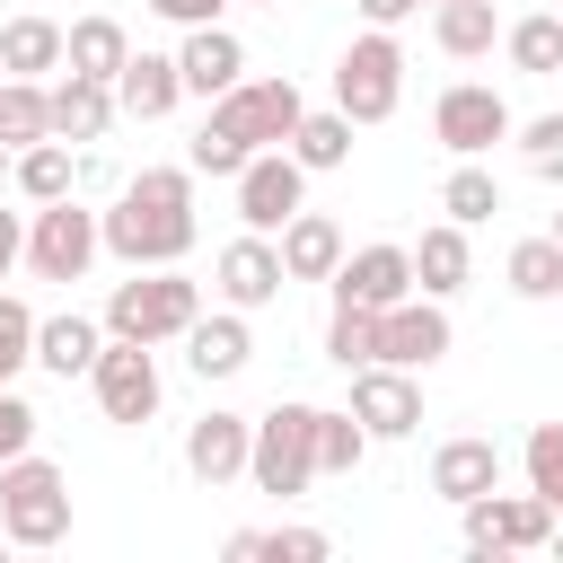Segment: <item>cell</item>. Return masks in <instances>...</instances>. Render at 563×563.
Returning a JSON list of instances; mask_svg holds the SVG:
<instances>
[{"mask_svg":"<svg viewBox=\"0 0 563 563\" xmlns=\"http://www.w3.org/2000/svg\"><path fill=\"white\" fill-rule=\"evenodd\" d=\"M106 255L123 264H185L194 255V167H141L114 211H97Z\"/></svg>","mask_w":563,"mask_h":563,"instance_id":"6da1fadb","label":"cell"},{"mask_svg":"<svg viewBox=\"0 0 563 563\" xmlns=\"http://www.w3.org/2000/svg\"><path fill=\"white\" fill-rule=\"evenodd\" d=\"M194 317H202V290L176 264H132V282H114V299H106V334H123V343H176Z\"/></svg>","mask_w":563,"mask_h":563,"instance_id":"7a4b0ae2","label":"cell"},{"mask_svg":"<svg viewBox=\"0 0 563 563\" xmlns=\"http://www.w3.org/2000/svg\"><path fill=\"white\" fill-rule=\"evenodd\" d=\"M246 484L255 493H273V501H290V493H308L317 484V405H273V413H255V440H246Z\"/></svg>","mask_w":563,"mask_h":563,"instance_id":"3957f363","label":"cell"},{"mask_svg":"<svg viewBox=\"0 0 563 563\" xmlns=\"http://www.w3.org/2000/svg\"><path fill=\"white\" fill-rule=\"evenodd\" d=\"M0 537L9 545H62L70 537V475L53 457H9L0 466Z\"/></svg>","mask_w":563,"mask_h":563,"instance_id":"277c9868","label":"cell"},{"mask_svg":"<svg viewBox=\"0 0 563 563\" xmlns=\"http://www.w3.org/2000/svg\"><path fill=\"white\" fill-rule=\"evenodd\" d=\"M396 97H405V44H396V26L352 35L343 62H334V106H343L352 123H387Z\"/></svg>","mask_w":563,"mask_h":563,"instance_id":"5b68a950","label":"cell"},{"mask_svg":"<svg viewBox=\"0 0 563 563\" xmlns=\"http://www.w3.org/2000/svg\"><path fill=\"white\" fill-rule=\"evenodd\" d=\"M97 255H106V238H97V211H88L79 194L35 202V229H26V264H35V282H88Z\"/></svg>","mask_w":563,"mask_h":563,"instance_id":"8992f818","label":"cell"},{"mask_svg":"<svg viewBox=\"0 0 563 563\" xmlns=\"http://www.w3.org/2000/svg\"><path fill=\"white\" fill-rule=\"evenodd\" d=\"M299 114H308V97H299L290 79H238V88L211 97V123H220L229 141H246V150H282Z\"/></svg>","mask_w":563,"mask_h":563,"instance_id":"52a82bcc","label":"cell"},{"mask_svg":"<svg viewBox=\"0 0 563 563\" xmlns=\"http://www.w3.org/2000/svg\"><path fill=\"white\" fill-rule=\"evenodd\" d=\"M88 387H97V405H106V422H150L158 413V343H123V334H106L97 343V361H88Z\"/></svg>","mask_w":563,"mask_h":563,"instance_id":"ba28073f","label":"cell"},{"mask_svg":"<svg viewBox=\"0 0 563 563\" xmlns=\"http://www.w3.org/2000/svg\"><path fill=\"white\" fill-rule=\"evenodd\" d=\"M466 510V554H528V545H545L554 537V501L545 493H475V501H457Z\"/></svg>","mask_w":563,"mask_h":563,"instance_id":"9c48e42d","label":"cell"},{"mask_svg":"<svg viewBox=\"0 0 563 563\" xmlns=\"http://www.w3.org/2000/svg\"><path fill=\"white\" fill-rule=\"evenodd\" d=\"M431 132H440V150H449V158H484L493 141H510V106H501V88L457 79V88H440Z\"/></svg>","mask_w":563,"mask_h":563,"instance_id":"30bf717a","label":"cell"},{"mask_svg":"<svg viewBox=\"0 0 563 563\" xmlns=\"http://www.w3.org/2000/svg\"><path fill=\"white\" fill-rule=\"evenodd\" d=\"M229 185H238V220H246L255 238H273V229H282V220L308 202V167H299L290 150H255V158H246Z\"/></svg>","mask_w":563,"mask_h":563,"instance_id":"8fae6325","label":"cell"},{"mask_svg":"<svg viewBox=\"0 0 563 563\" xmlns=\"http://www.w3.org/2000/svg\"><path fill=\"white\" fill-rule=\"evenodd\" d=\"M449 308L431 299V290H405L396 308H378V361H396V369H431V361H449Z\"/></svg>","mask_w":563,"mask_h":563,"instance_id":"7c38bea8","label":"cell"},{"mask_svg":"<svg viewBox=\"0 0 563 563\" xmlns=\"http://www.w3.org/2000/svg\"><path fill=\"white\" fill-rule=\"evenodd\" d=\"M352 413H361L369 440H413V431H422V387H413V369L361 361V369H352Z\"/></svg>","mask_w":563,"mask_h":563,"instance_id":"4fadbf2b","label":"cell"},{"mask_svg":"<svg viewBox=\"0 0 563 563\" xmlns=\"http://www.w3.org/2000/svg\"><path fill=\"white\" fill-rule=\"evenodd\" d=\"M211 290H220V308H273L282 290H290V273H282V246L273 238H229L220 246V264H211Z\"/></svg>","mask_w":563,"mask_h":563,"instance_id":"5bb4252c","label":"cell"},{"mask_svg":"<svg viewBox=\"0 0 563 563\" xmlns=\"http://www.w3.org/2000/svg\"><path fill=\"white\" fill-rule=\"evenodd\" d=\"M246 440H255V413H220V405H211V413L185 431V475L211 484V493L238 484V475H246Z\"/></svg>","mask_w":563,"mask_h":563,"instance_id":"9a60e30c","label":"cell"},{"mask_svg":"<svg viewBox=\"0 0 563 563\" xmlns=\"http://www.w3.org/2000/svg\"><path fill=\"white\" fill-rule=\"evenodd\" d=\"M176 79H185V97H220V88H238L246 79V44L229 35V26H185V44H176Z\"/></svg>","mask_w":563,"mask_h":563,"instance_id":"2e32d148","label":"cell"},{"mask_svg":"<svg viewBox=\"0 0 563 563\" xmlns=\"http://www.w3.org/2000/svg\"><path fill=\"white\" fill-rule=\"evenodd\" d=\"M405 290H413V255L405 246H361V255L334 264V299H352V308H396Z\"/></svg>","mask_w":563,"mask_h":563,"instance_id":"e0dca14e","label":"cell"},{"mask_svg":"<svg viewBox=\"0 0 563 563\" xmlns=\"http://www.w3.org/2000/svg\"><path fill=\"white\" fill-rule=\"evenodd\" d=\"M273 246H282V273L290 282H334V264H343V229L325 211H308V202L273 229Z\"/></svg>","mask_w":563,"mask_h":563,"instance_id":"ac0fdd59","label":"cell"},{"mask_svg":"<svg viewBox=\"0 0 563 563\" xmlns=\"http://www.w3.org/2000/svg\"><path fill=\"white\" fill-rule=\"evenodd\" d=\"M185 361H194V378H238L246 361H255V334H246V308H220V317H194L185 334Z\"/></svg>","mask_w":563,"mask_h":563,"instance_id":"d6986e66","label":"cell"},{"mask_svg":"<svg viewBox=\"0 0 563 563\" xmlns=\"http://www.w3.org/2000/svg\"><path fill=\"white\" fill-rule=\"evenodd\" d=\"M176 106H185L176 53H132V62L114 70V114H141V123H158V114H176Z\"/></svg>","mask_w":563,"mask_h":563,"instance_id":"ffe728a7","label":"cell"},{"mask_svg":"<svg viewBox=\"0 0 563 563\" xmlns=\"http://www.w3.org/2000/svg\"><path fill=\"white\" fill-rule=\"evenodd\" d=\"M44 106H53V141H106V132H114V88H106V79L62 70V79L44 88Z\"/></svg>","mask_w":563,"mask_h":563,"instance_id":"44dd1931","label":"cell"},{"mask_svg":"<svg viewBox=\"0 0 563 563\" xmlns=\"http://www.w3.org/2000/svg\"><path fill=\"white\" fill-rule=\"evenodd\" d=\"M493 484H501V449H493V440L466 431V440H440V449H431V493H440V501H475V493H493Z\"/></svg>","mask_w":563,"mask_h":563,"instance_id":"7402d4cb","label":"cell"},{"mask_svg":"<svg viewBox=\"0 0 563 563\" xmlns=\"http://www.w3.org/2000/svg\"><path fill=\"white\" fill-rule=\"evenodd\" d=\"M405 255H413V290H431V299L466 290V273H475V255H466V229H457V220H431Z\"/></svg>","mask_w":563,"mask_h":563,"instance_id":"603a6c76","label":"cell"},{"mask_svg":"<svg viewBox=\"0 0 563 563\" xmlns=\"http://www.w3.org/2000/svg\"><path fill=\"white\" fill-rule=\"evenodd\" d=\"M132 62V35L114 26V18H70L62 26V70H79V79H106L114 88V70Z\"/></svg>","mask_w":563,"mask_h":563,"instance_id":"cb8c5ba5","label":"cell"},{"mask_svg":"<svg viewBox=\"0 0 563 563\" xmlns=\"http://www.w3.org/2000/svg\"><path fill=\"white\" fill-rule=\"evenodd\" d=\"M97 343H106V317H35V361L53 369V378H88V361H97Z\"/></svg>","mask_w":563,"mask_h":563,"instance_id":"d4e9b609","label":"cell"},{"mask_svg":"<svg viewBox=\"0 0 563 563\" xmlns=\"http://www.w3.org/2000/svg\"><path fill=\"white\" fill-rule=\"evenodd\" d=\"M352 132H361V123H352V114L334 106V114H299L282 150H290V158H299L308 176H325V167H352Z\"/></svg>","mask_w":563,"mask_h":563,"instance_id":"484cf974","label":"cell"},{"mask_svg":"<svg viewBox=\"0 0 563 563\" xmlns=\"http://www.w3.org/2000/svg\"><path fill=\"white\" fill-rule=\"evenodd\" d=\"M9 185H18L26 202H62V194H79V158H70V141H35V150H18V158H9Z\"/></svg>","mask_w":563,"mask_h":563,"instance_id":"4316f807","label":"cell"},{"mask_svg":"<svg viewBox=\"0 0 563 563\" xmlns=\"http://www.w3.org/2000/svg\"><path fill=\"white\" fill-rule=\"evenodd\" d=\"M431 35L449 62H475V53H493L501 18H493V0H431Z\"/></svg>","mask_w":563,"mask_h":563,"instance_id":"83f0119b","label":"cell"},{"mask_svg":"<svg viewBox=\"0 0 563 563\" xmlns=\"http://www.w3.org/2000/svg\"><path fill=\"white\" fill-rule=\"evenodd\" d=\"M0 70H9V79L62 70V26H53V18H9V26H0Z\"/></svg>","mask_w":563,"mask_h":563,"instance_id":"f1b7e54d","label":"cell"},{"mask_svg":"<svg viewBox=\"0 0 563 563\" xmlns=\"http://www.w3.org/2000/svg\"><path fill=\"white\" fill-rule=\"evenodd\" d=\"M501 282H510L519 299H563V246H554V229H545V238H519L510 264H501Z\"/></svg>","mask_w":563,"mask_h":563,"instance_id":"f546056e","label":"cell"},{"mask_svg":"<svg viewBox=\"0 0 563 563\" xmlns=\"http://www.w3.org/2000/svg\"><path fill=\"white\" fill-rule=\"evenodd\" d=\"M440 211H449L457 229L493 220V211H501V185H493V167H484V158H457V167H449V185H440Z\"/></svg>","mask_w":563,"mask_h":563,"instance_id":"4dcf8cb0","label":"cell"},{"mask_svg":"<svg viewBox=\"0 0 563 563\" xmlns=\"http://www.w3.org/2000/svg\"><path fill=\"white\" fill-rule=\"evenodd\" d=\"M0 141H9V150L53 141V106H44V88H35V79H0Z\"/></svg>","mask_w":563,"mask_h":563,"instance_id":"1f68e13d","label":"cell"},{"mask_svg":"<svg viewBox=\"0 0 563 563\" xmlns=\"http://www.w3.org/2000/svg\"><path fill=\"white\" fill-rule=\"evenodd\" d=\"M325 361H334V369H361V361H378V308H352V299H334V317H325Z\"/></svg>","mask_w":563,"mask_h":563,"instance_id":"d6a6232c","label":"cell"},{"mask_svg":"<svg viewBox=\"0 0 563 563\" xmlns=\"http://www.w3.org/2000/svg\"><path fill=\"white\" fill-rule=\"evenodd\" d=\"M369 457V431H361V413L343 405V413H325L317 405V475H352Z\"/></svg>","mask_w":563,"mask_h":563,"instance_id":"836d02e7","label":"cell"},{"mask_svg":"<svg viewBox=\"0 0 563 563\" xmlns=\"http://www.w3.org/2000/svg\"><path fill=\"white\" fill-rule=\"evenodd\" d=\"M501 44H510V70H528V79L563 70V18H519Z\"/></svg>","mask_w":563,"mask_h":563,"instance_id":"e575fe53","label":"cell"},{"mask_svg":"<svg viewBox=\"0 0 563 563\" xmlns=\"http://www.w3.org/2000/svg\"><path fill=\"white\" fill-rule=\"evenodd\" d=\"M528 493H545L563 510V422H537L528 431Z\"/></svg>","mask_w":563,"mask_h":563,"instance_id":"d590c367","label":"cell"},{"mask_svg":"<svg viewBox=\"0 0 563 563\" xmlns=\"http://www.w3.org/2000/svg\"><path fill=\"white\" fill-rule=\"evenodd\" d=\"M510 132H519V158H528V176L563 185V114H537V123H510Z\"/></svg>","mask_w":563,"mask_h":563,"instance_id":"8d00e7d4","label":"cell"},{"mask_svg":"<svg viewBox=\"0 0 563 563\" xmlns=\"http://www.w3.org/2000/svg\"><path fill=\"white\" fill-rule=\"evenodd\" d=\"M246 158H255V150H246V141H229V132H220V123L202 114V132H194V150H185V167H194V176H238Z\"/></svg>","mask_w":563,"mask_h":563,"instance_id":"74e56055","label":"cell"},{"mask_svg":"<svg viewBox=\"0 0 563 563\" xmlns=\"http://www.w3.org/2000/svg\"><path fill=\"white\" fill-rule=\"evenodd\" d=\"M26 361H35V308L0 290V378H18Z\"/></svg>","mask_w":563,"mask_h":563,"instance_id":"f35d334b","label":"cell"},{"mask_svg":"<svg viewBox=\"0 0 563 563\" xmlns=\"http://www.w3.org/2000/svg\"><path fill=\"white\" fill-rule=\"evenodd\" d=\"M26 449H35V405L0 378V466H9V457H26Z\"/></svg>","mask_w":563,"mask_h":563,"instance_id":"ab89813d","label":"cell"},{"mask_svg":"<svg viewBox=\"0 0 563 563\" xmlns=\"http://www.w3.org/2000/svg\"><path fill=\"white\" fill-rule=\"evenodd\" d=\"M273 563H325V528H264Z\"/></svg>","mask_w":563,"mask_h":563,"instance_id":"60d3db41","label":"cell"},{"mask_svg":"<svg viewBox=\"0 0 563 563\" xmlns=\"http://www.w3.org/2000/svg\"><path fill=\"white\" fill-rule=\"evenodd\" d=\"M150 9H158L167 26H220V9H229V0H150Z\"/></svg>","mask_w":563,"mask_h":563,"instance_id":"b9f144b4","label":"cell"},{"mask_svg":"<svg viewBox=\"0 0 563 563\" xmlns=\"http://www.w3.org/2000/svg\"><path fill=\"white\" fill-rule=\"evenodd\" d=\"M352 9H361V18H369V26H405V18H413V9H422V0H352Z\"/></svg>","mask_w":563,"mask_h":563,"instance_id":"7bdbcfd3","label":"cell"},{"mask_svg":"<svg viewBox=\"0 0 563 563\" xmlns=\"http://www.w3.org/2000/svg\"><path fill=\"white\" fill-rule=\"evenodd\" d=\"M9 264H26V229H18V211H0V282H9Z\"/></svg>","mask_w":563,"mask_h":563,"instance_id":"ee69618b","label":"cell"},{"mask_svg":"<svg viewBox=\"0 0 563 563\" xmlns=\"http://www.w3.org/2000/svg\"><path fill=\"white\" fill-rule=\"evenodd\" d=\"M9 158H18V150H9V141H0V185H9Z\"/></svg>","mask_w":563,"mask_h":563,"instance_id":"f6af8a7d","label":"cell"},{"mask_svg":"<svg viewBox=\"0 0 563 563\" xmlns=\"http://www.w3.org/2000/svg\"><path fill=\"white\" fill-rule=\"evenodd\" d=\"M554 246H563V211H554Z\"/></svg>","mask_w":563,"mask_h":563,"instance_id":"bcb514c9","label":"cell"},{"mask_svg":"<svg viewBox=\"0 0 563 563\" xmlns=\"http://www.w3.org/2000/svg\"><path fill=\"white\" fill-rule=\"evenodd\" d=\"M255 9H282V0H255Z\"/></svg>","mask_w":563,"mask_h":563,"instance_id":"7dc6e473","label":"cell"},{"mask_svg":"<svg viewBox=\"0 0 563 563\" xmlns=\"http://www.w3.org/2000/svg\"><path fill=\"white\" fill-rule=\"evenodd\" d=\"M0 79H9V70H0Z\"/></svg>","mask_w":563,"mask_h":563,"instance_id":"c3c4849f","label":"cell"}]
</instances>
